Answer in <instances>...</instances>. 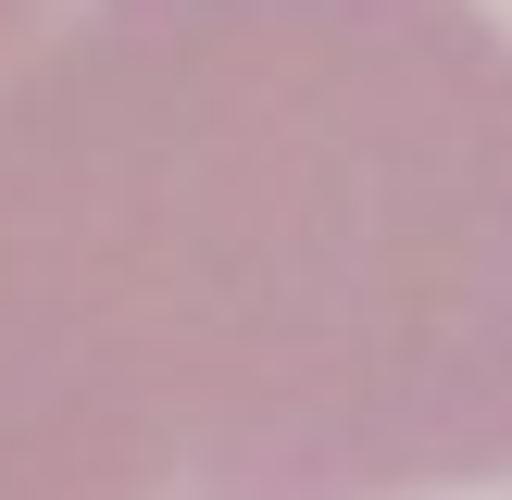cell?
I'll list each match as a JSON object with an SVG mask.
<instances>
[{
  "instance_id": "cell-1",
  "label": "cell",
  "mask_w": 512,
  "mask_h": 500,
  "mask_svg": "<svg viewBox=\"0 0 512 500\" xmlns=\"http://www.w3.org/2000/svg\"><path fill=\"white\" fill-rule=\"evenodd\" d=\"M463 488H512V25L63 0L0 63V500Z\"/></svg>"
},
{
  "instance_id": "cell-2",
  "label": "cell",
  "mask_w": 512,
  "mask_h": 500,
  "mask_svg": "<svg viewBox=\"0 0 512 500\" xmlns=\"http://www.w3.org/2000/svg\"><path fill=\"white\" fill-rule=\"evenodd\" d=\"M50 13H63V0H0V63H13V50H25V38H38V25H50Z\"/></svg>"
}]
</instances>
